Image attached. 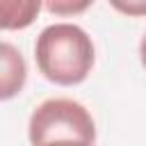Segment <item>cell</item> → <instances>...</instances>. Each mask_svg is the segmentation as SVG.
Returning a JSON list of instances; mask_svg holds the SVG:
<instances>
[{
  "instance_id": "5b68a950",
  "label": "cell",
  "mask_w": 146,
  "mask_h": 146,
  "mask_svg": "<svg viewBox=\"0 0 146 146\" xmlns=\"http://www.w3.org/2000/svg\"><path fill=\"white\" fill-rule=\"evenodd\" d=\"M43 7L57 16H73V14L87 11L91 7V0H55V2H46Z\"/></svg>"
},
{
  "instance_id": "7a4b0ae2",
  "label": "cell",
  "mask_w": 146,
  "mask_h": 146,
  "mask_svg": "<svg viewBox=\"0 0 146 146\" xmlns=\"http://www.w3.org/2000/svg\"><path fill=\"white\" fill-rule=\"evenodd\" d=\"M27 137L32 146L50 141H96V123L89 110L73 98H48L34 107L27 123Z\"/></svg>"
},
{
  "instance_id": "52a82bcc",
  "label": "cell",
  "mask_w": 146,
  "mask_h": 146,
  "mask_svg": "<svg viewBox=\"0 0 146 146\" xmlns=\"http://www.w3.org/2000/svg\"><path fill=\"white\" fill-rule=\"evenodd\" d=\"M43 146H94V144H87V141H73V139H64V141H50V144H43Z\"/></svg>"
},
{
  "instance_id": "ba28073f",
  "label": "cell",
  "mask_w": 146,
  "mask_h": 146,
  "mask_svg": "<svg viewBox=\"0 0 146 146\" xmlns=\"http://www.w3.org/2000/svg\"><path fill=\"white\" fill-rule=\"evenodd\" d=\"M139 59H141V66L146 68V32L141 34V41H139Z\"/></svg>"
},
{
  "instance_id": "8992f818",
  "label": "cell",
  "mask_w": 146,
  "mask_h": 146,
  "mask_svg": "<svg viewBox=\"0 0 146 146\" xmlns=\"http://www.w3.org/2000/svg\"><path fill=\"white\" fill-rule=\"evenodd\" d=\"M110 5L125 16H146V0H112Z\"/></svg>"
},
{
  "instance_id": "6da1fadb",
  "label": "cell",
  "mask_w": 146,
  "mask_h": 146,
  "mask_svg": "<svg viewBox=\"0 0 146 146\" xmlns=\"http://www.w3.org/2000/svg\"><path fill=\"white\" fill-rule=\"evenodd\" d=\"M39 73L59 87H73L89 78L96 50L94 41L75 23H52L43 27L34 43Z\"/></svg>"
},
{
  "instance_id": "3957f363",
  "label": "cell",
  "mask_w": 146,
  "mask_h": 146,
  "mask_svg": "<svg viewBox=\"0 0 146 146\" xmlns=\"http://www.w3.org/2000/svg\"><path fill=\"white\" fill-rule=\"evenodd\" d=\"M27 82V64L23 52L9 43L0 41V100L16 98Z\"/></svg>"
},
{
  "instance_id": "277c9868",
  "label": "cell",
  "mask_w": 146,
  "mask_h": 146,
  "mask_svg": "<svg viewBox=\"0 0 146 146\" xmlns=\"http://www.w3.org/2000/svg\"><path fill=\"white\" fill-rule=\"evenodd\" d=\"M39 0H0V30H25L30 27L39 11Z\"/></svg>"
}]
</instances>
